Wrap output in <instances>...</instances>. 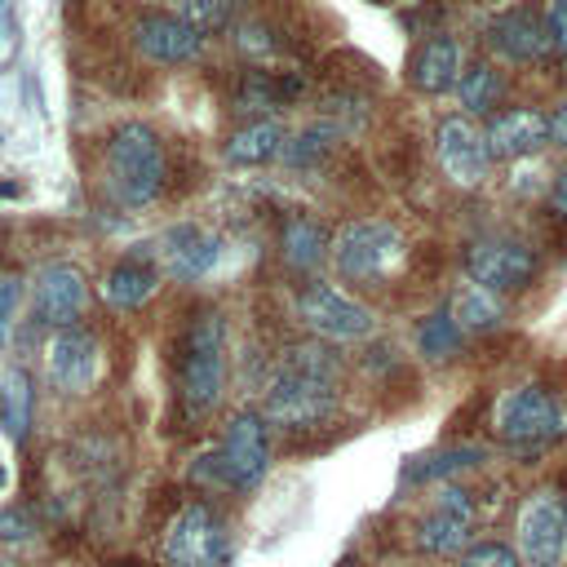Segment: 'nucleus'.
Returning <instances> with one entry per match:
<instances>
[{
  "instance_id": "1",
  "label": "nucleus",
  "mask_w": 567,
  "mask_h": 567,
  "mask_svg": "<svg viewBox=\"0 0 567 567\" xmlns=\"http://www.w3.org/2000/svg\"><path fill=\"white\" fill-rule=\"evenodd\" d=\"M341 385V359L328 341L310 337L279 354L266 385V421L279 430H315L332 416Z\"/></svg>"
},
{
  "instance_id": "2",
  "label": "nucleus",
  "mask_w": 567,
  "mask_h": 567,
  "mask_svg": "<svg viewBox=\"0 0 567 567\" xmlns=\"http://www.w3.org/2000/svg\"><path fill=\"white\" fill-rule=\"evenodd\" d=\"M226 385V332L217 310H199L182 337V372H177V394L186 416H204L217 408Z\"/></svg>"
},
{
  "instance_id": "3",
  "label": "nucleus",
  "mask_w": 567,
  "mask_h": 567,
  "mask_svg": "<svg viewBox=\"0 0 567 567\" xmlns=\"http://www.w3.org/2000/svg\"><path fill=\"white\" fill-rule=\"evenodd\" d=\"M270 470V434L261 412H235L221 430V443L199 456L195 478L217 487H252Z\"/></svg>"
},
{
  "instance_id": "4",
  "label": "nucleus",
  "mask_w": 567,
  "mask_h": 567,
  "mask_svg": "<svg viewBox=\"0 0 567 567\" xmlns=\"http://www.w3.org/2000/svg\"><path fill=\"white\" fill-rule=\"evenodd\" d=\"M106 182L120 204H151L164 190V146L146 124H120L106 142Z\"/></svg>"
},
{
  "instance_id": "5",
  "label": "nucleus",
  "mask_w": 567,
  "mask_h": 567,
  "mask_svg": "<svg viewBox=\"0 0 567 567\" xmlns=\"http://www.w3.org/2000/svg\"><path fill=\"white\" fill-rule=\"evenodd\" d=\"M332 270L346 279V284H377L385 270H394V261L403 257V235L399 226L390 221H377V217H359V221H346L337 235H332Z\"/></svg>"
},
{
  "instance_id": "6",
  "label": "nucleus",
  "mask_w": 567,
  "mask_h": 567,
  "mask_svg": "<svg viewBox=\"0 0 567 567\" xmlns=\"http://www.w3.org/2000/svg\"><path fill=\"white\" fill-rule=\"evenodd\" d=\"M492 425L496 434L527 452V447H545L554 443L563 430H567V412L558 408V399L545 390V385H514L496 399V412H492Z\"/></svg>"
},
{
  "instance_id": "7",
  "label": "nucleus",
  "mask_w": 567,
  "mask_h": 567,
  "mask_svg": "<svg viewBox=\"0 0 567 567\" xmlns=\"http://www.w3.org/2000/svg\"><path fill=\"white\" fill-rule=\"evenodd\" d=\"M297 315L319 341H363L377 328V319H372V310L363 301H354L350 292H341L332 284H319V279L301 288Z\"/></svg>"
},
{
  "instance_id": "8",
  "label": "nucleus",
  "mask_w": 567,
  "mask_h": 567,
  "mask_svg": "<svg viewBox=\"0 0 567 567\" xmlns=\"http://www.w3.org/2000/svg\"><path fill=\"white\" fill-rule=\"evenodd\" d=\"M518 558L527 567H563L567 558V505L558 492H532L518 509Z\"/></svg>"
},
{
  "instance_id": "9",
  "label": "nucleus",
  "mask_w": 567,
  "mask_h": 567,
  "mask_svg": "<svg viewBox=\"0 0 567 567\" xmlns=\"http://www.w3.org/2000/svg\"><path fill=\"white\" fill-rule=\"evenodd\" d=\"M164 563L168 567H221L226 563L221 518L199 501L182 505L164 532Z\"/></svg>"
},
{
  "instance_id": "10",
  "label": "nucleus",
  "mask_w": 567,
  "mask_h": 567,
  "mask_svg": "<svg viewBox=\"0 0 567 567\" xmlns=\"http://www.w3.org/2000/svg\"><path fill=\"white\" fill-rule=\"evenodd\" d=\"M465 275L470 284L505 297V292H523L536 275V252L518 239H478L465 252Z\"/></svg>"
},
{
  "instance_id": "11",
  "label": "nucleus",
  "mask_w": 567,
  "mask_h": 567,
  "mask_svg": "<svg viewBox=\"0 0 567 567\" xmlns=\"http://www.w3.org/2000/svg\"><path fill=\"white\" fill-rule=\"evenodd\" d=\"M434 151H439V168L447 173L452 186H478L492 168L487 155V133L470 120V115H447L434 133Z\"/></svg>"
},
{
  "instance_id": "12",
  "label": "nucleus",
  "mask_w": 567,
  "mask_h": 567,
  "mask_svg": "<svg viewBox=\"0 0 567 567\" xmlns=\"http://www.w3.org/2000/svg\"><path fill=\"white\" fill-rule=\"evenodd\" d=\"M84 301H89V284L75 266L66 261H53L35 275V288H31V306H35V319L49 323V328H75V319L84 315Z\"/></svg>"
},
{
  "instance_id": "13",
  "label": "nucleus",
  "mask_w": 567,
  "mask_h": 567,
  "mask_svg": "<svg viewBox=\"0 0 567 567\" xmlns=\"http://www.w3.org/2000/svg\"><path fill=\"white\" fill-rule=\"evenodd\" d=\"M470 532H474V501L461 487H443V496L434 501V509L421 518L416 527V545L425 554H465L470 549Z\"/></svg>"
},
{
  "instance_id": "14",
  "label": "nucleus",
  "mask_w": 567,
  "mask_h": 567,
  "mask_svg": "<svg viewBox=\"0 0 567 567\" xmlns=\"http://www.w3.org/2000/svg\"><path fill=\"white\" fill-rule=\"evenodd\" d=\"M133 44L142 58L177 66V62H195L204 49V35L195 27H186L177 13H142L133 22Z\"/></svg>"
},
{
  "instance_id": "15",
  "label": "nucleus",
  "mask_w": 567,
  "mask_h": 567,
  "mask_svg": "<svg viewBox=\"0 0 567 567\" xmlns=\"http://www.w3.org/2000/svg\"><path fill=\"white\" fill-rule=\"evenodd\" d=\"M44 363H49V381L58 390L84 394L93 385V377H97V341H93V332H84V328H58L53 341H49Z\"/></svg>"
},
{
  "instance_id": "16",
  "label": "nucleus",
  "mask_w": 567,
  "mask_h": 567,
  "mask_svg": "<svg viewBox=\"0 0 567 567\" xmlns=\"http://www.w3.org/2000/svg\"><path fill=\"white\" fill-rule=\"evenodd\" d=\"M487 44L509 58V62H540L549 58L554 40H549V27H545V13H532V9H505L487 22Z\"/></svg>"
},
{
  "instance_id": "17",
  "label": "nucleus",
  "mask_w": 567,
  "mask_h": 567,
  "mask_svg": "<svg viewBox=\"0 0 567 567\" xmlns=\"http://www.w3.org/2000/svg\"><path fill=\"white\" fill-rule=\"evenodd\" d=\"M221 257V239L195 221H182V226H168L159 235V261L173 279H204Z\"/></svg>"
},
{
  "instance_id": "18",
  "label": "nucleus",
  "mask_w": 567,
  "mask_h": 567,
  "mask_svg": "<svg viewBox=\"0 0 567 567\" xmlns=\"http://www.w3.org/2000/svg\"><path fill=\"white\" fill-rule=\"evenodd\" d=\"M483 133H487L492 159H523L549 142V115H540L532 106H514V111H501Z\"/></svg>"
},
{
  "instance_id": "19",
  "label": "nucleus",
  "mask_w": 567,
  "mask_h": 567,
  "mask_svg": "<svg viewBox=\"0 0 567 567\" xmlns=\"http://www.w3.org/2000/svg\"><path fill=\"white\" fill-rule=\"evenodd\" d=\"M408 80L421 93H447V89H456V80H461V44L452 35H434V40L416 44L412 58H408Z\"/></svg>"
},
{
  "instance_id": "20",
  "label": "nucleus",
  "mask_w": 567,
  "mask_h": 567,
  "mask_svg": "<svg viewBox=\"0 0 567 567\" xmlns=\"http://www.w3.org/2000/svg\"><path fill=\"white\" fill-rule=\"evenodd\" d=\"M284 142H288L284 120H248L244 128L230 133V142H226V159L239 164V168L270 164V159L284 155Z\"/></svg>"
},
{
  "instance_id": "21",
  "label": "nucleus",
  "mask_w": 567,
  "mask_h": 567,
  "mask_svg": "<svg viewBox=\"0 0 567 567\" xmlns=\"http://www.w3.org/2000/svg\"><path fill=\"white\" fill-rule=\"evenodd\" d=\"M155 288H159V270L146 266V261H120V266H111L106 279H102V297H106V306H115V310H137L142 301L155 297Z\"/></svg>"
},
{
  "instance_id": "22",
  "label": "nucleus",
  "mask_w": 567,
  "mask_h": 567,
  "mask_svg": "<svg viewBox=\"0 0 567 567\" xmlns=\"http://www.w3.org/2000/svg\"><path fill=\"white\" fill-rule=\"evenodd\" d=\"M443 310L456 319L461 332H492V328H501V319H505L501 297L487 292V288H478V284H461V288L447 297Z\"/></svg>"
},
{
  "instance_id": "23",
  "label": "nucleus",
  "mask_w": 567,
  "mask_h": 567,
  "mask_svg": "<svg viewBox=\"0 0 567 567\" xmlns=\"http://www.w3.org/2000/svg\"><path fill=\"white\" fill-rule=\"evenodd\" d=\"M279 244H284V266L288 270H315L328 257V248H332L328 230L315 217H288Z\"/></svg>"
},
{
  "instance_id": "24",
  "label": "nucleus",
  "mask_w": 567,
  "mask_h": 567,
  "mask_svg": "<svg viewBox=\"0 0 567 567\" xmlns=\"http://www.w3.org/2000/svg\"><path fill=\"white\" fill-rule=\"evenodd\" d=\"M456 93H461V106H465V115L474 120V115H487V111L501 102V93H505V80H501V71H496V66L478 62V66L461 71V80H456Z\"/></svg>"
},
{
  "instance_id": "25",
  "label": "nucleus",
  "mask_w": 567,
  "mask_h": 567,
  "mask_svg": "<svg viewBox=\"0 0 567 567\" xmlns=\"http://www.w3.org/2000/svg\"><path fill=\"white\" fill-rule=\"evenodd\" d=\"M461 341H465V332L456 328V319H452L447 310H434V315L421 319V328H416V350H421V359H430V363L456 359V354H461Z\"/></svg>"
},
{
  "instance_id": "26",
  "label": "nucleus",
  "mask_w": 567,
  "mask_h": 567,
  "mask_svg": "<svg viewBox=\"0 0 567 567\" xmlns=\"http://www.w3.org/2000/svg\"><path fill=\"white\" fill-rule=\"evenodd\" d=\"M0 425L13 439L27 434V425H31V381H27V372H9L4 377V390H0Z\"/></svg>"
},
{
  "instance_id": "27",
  "label": "nucleus",
  "mask_w": 567,
  "mask_h": 567,
  "mask_svg": "<svg viewBox=\"0 0 567 567\" xmlns=\"http://www.w3.org/2000/svg\"><path fill=\"white\" fill-rule=\"evenodd\" d=\"M478 461H483L478 447H439V452L421 456V461L408 470V478L434 483V478H452V474H461V470H470V465H478Z\"/></svg>"
},
{
  "instance_id": "28",
  "label": "nucleus",
  "mask_w": 567,
  "mask_h": 567,
  "mask_svg": "<svg viewBox=\"0 0 567 567\" xmlns=\"http://www.w3.org/2000/svg\"><path fill=\"white\" fill-rule=\"evenodd\" d=\"M332 137H337V124H310V128H301L297 137L284 142V155H279V159H288V164H297V168H301V164H315V159L328 155Z\"/></svg>"
},
{
  "instance_id": "29",
  "label": "nucleus",
  "mask_w": 567,
  "mask_h": 567,
  "mask_svg": "<svg viewBox=\"0 0 567 567\" xmlns=\"http://www.w3.org/2000/svg\"><path fill=\"white\" fill-rule=\"evenodd\" d=\"M235 13V0H177V18L186 27H195L199 35L204 31H221Z\"/></svg>"
},
{
  "instance_id": "30",
  "label": "nucleus",
  "mask_w": 567,
  "mask_h": 567,
  "mask_svg": "<svg viewBox=\"0 0 567 567\" xmlns=\"http://www.w3.org/2000/svg\"><path fill=\"white\" fill-rule=\"evenodd\" d=\"M461 567H527V563H523L518 549L505 545V540H478V545H470V549L461 554Z\"/></svg>"
},
{
  "instance_id": "31",
  "label": "nucleus",
  "mask_w": 567,
  "mask_h": 567,
  "mask_svg": "<svg viewBox=\"0 0 567 567\" xmlns=\"http://www.w3.org/2000/svg\"><path fill=\"white\" fill-rule=\"evenodd\" d=\"M31 532H35V523H31V514L27 509H0V545H18V540H31Z\"/></svg>"
},
{
  "instance_id": "32",
  "label": "nucleus",
  "mask_w": 567,
  "mask_h": 567,
  "mask_svg": "<svg viewBox=\"0 0 567 567\" xmlns=\"http://www.w3.org/2000/svg\"><path fill=\"white\" fill-rule=\"evenodd\" d=\"M545 27H549V40H554L558 58L567 62V0H549V9H545Z\"/></svg>"
},
{
  "instance_id": "33",
  "label": "nucleus",
  "mask_w": 567,
  "mask_h": 567,
  "mask_svg": "<svg viewBox=\"0 0 567 567\" xmlns=\"http://www.w3.org/2000/svg\"><path fill=\"white\" fill-rule=\"evenodd\" d=\"M13 301H18L13 279H0V346H4V332H9V319H13Z\"/></svg>"
},
{
  "instance_id": "34",
  "label": "nucleus",
  "mask_w": 567,
  "mask_h": 567,
  "mask_svg": "<svg viewBox=\"0 0 567 567\" xmlns=\"http://www.w3.org/2000/svg\"><path fill=\"white\" fill-rule=\"evenodd\" d=\"M549 142H558V146H567V97L549 111Z\"/></svg>"
},
{
  "instance_id": "35",
  "label": "nucleus",
  "mask_w": 567,
  "mask_h": 567,
  "mask_svg": "<svg viewBox=\"0 0 567 567\" xmlns=\"http://www.w3.org/2000/svg\"><path fill=\"white\" fill-rule=\"evenodd\" d=\"M549 208L567 221V173H558V177H554V186H549Z\"/></svg>"
},
{
  "instance_id": "36",
  "label": "nucleus",
  "mask_w": 567,
  "mask_h": 567,
  "mask_svg": "<svg viewBox=\"0 0 567 567\" xmlns=\"http://www.w3.org/2000/svg\"><path fill=\"white\" fill-rule=\"evenodd\" d=\"M0 483H4V470H0Z\"/></svg>"
}]
</instances>
